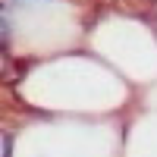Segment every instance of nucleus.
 <instances>
[]
</instances>
